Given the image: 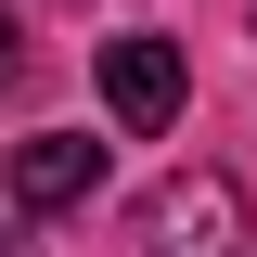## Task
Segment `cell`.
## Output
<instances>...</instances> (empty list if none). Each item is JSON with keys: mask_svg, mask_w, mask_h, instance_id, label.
<instances>
[{"mask_svg": "<svg viewBox=\"0 0 257 257\" xmlns=\"http://www.w3.org/2000/svg\"><path fill=\"white\" fill-rule=\"evenodd\" d=\"M142 257H244V193L219 167H167L142 193Z\"/></svg>", "mask_w": 257, "mask_h": 257, "instance_id": "obj_1", "label": "cell"}, {"mask_svg": "<svg viewBox=\"0 0 257 257\" xmlns=\"http://www.w3.org/2000/svg\"><path fill=\"white\" fill-rule=\"evenodd\" d=\"M103 116L128 142H155L180 116V39H103Z\"/></svg>", "mask_w": 257, "mask_h": 257, "instance_id": "obj_2", "label": "cell"}, {"mask_svg": "<svg viewBox=\"0 0 257 257\" xmlns=\"http://www.w3.org/2000/svg\"><path fill=\"white\" fill-rule=\"evenodd\" d=\"M90 193H103V142H90V128L13 142V206H26V219H64V206H90Z\"/></svg>", "mask_w": 257, "mask_h": 257, "instance_id": "obj_3", "label": "cell"}, {"mask_svg": "<svg viewBox=\"0 0 257 257\" xmlns=\"http://www.w3.org/2000/svg\"><path fill=\"white\" fill-rule=\"evenodd\" d=\"M13 77H26V52H13V13H0V103H13Z\"/></svg>", "mask_w": 257, "mask_h": 257, "instance_id": "obj_4", "label": "cell"}, {"mask_svg": "<svg viewBox=\"0 0 257 257\" xmlns=\"http://www.w3.org/2000/svg\"><path fill=\"white\" fill-rule=\"evenodd\" d=\"M0 257H13V244H0Z\"/></svg>", "mask_w": 257, "mask_h": 257, "instance_id": "obj_5", "label": "cell"}]
</instances>
